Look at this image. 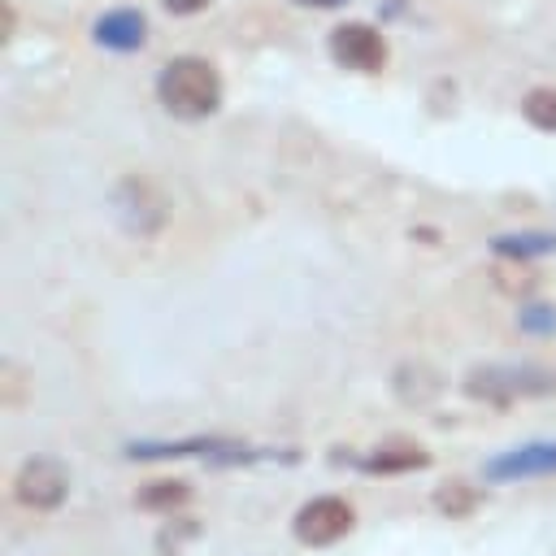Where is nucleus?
<instances>
[{
	"label": "nucleus",
	"instance_id": "f257e3e1",
	"mask_svg": "<svg viewBox=\"0 0 556 556\" xmlns=\"http://www.w3.org/2000/svg\"><path fill=\"white\" fill-rule=\"evenodd\" d=\"M156 96L174 117L200 122L222 104V74L200 56H178L156 74Z\"/></svg>",
	"mask_w": 556,
	"mask_h": 556
},
{
	"label": "nucleus",
	"instance_id": "39448f33",
	"mask_svg": "<svg viewBox=\"0 0 556 556\" xmlns=\"http://www.w3.org/2000/svg\"><path fill=\"white\" fill-rule=\"evenodd\" d=\"M330 56H334L339 65H348V70L374 74V70L387 65V39H382L369 22H343V26H334V35H330Z\"/></svg>",
	"mask_w": 556,
	"mask_h": 556
},
{
	"label": "nucleus",
	"instance_id": "20e7f679",
	"mask_svg": "<svg viewBox=\"0 0 556 556\" xmlns=\"http://www.w3.org/2000/svg\"><path fill=\"white\" fill-rule=\"evenodd\" d=\"M65 491H70V469H65L56 456H30V460L13 473V495H17V504L39 508V513L56 508V504L65 500Z\"/></svg>",
	"mask_w": 556,
	"mask_h": 556
},
{
	"label": "nucleus",
	"instance_id": "ddd939ff",
	"mask_svg": "<svg viewBox=\"0 0 556 556\" xmlns=\"http://www.w3.org/2000/svg\"><path fill=\"white\" fill-rule=\"evenodd\" d=\"M439 508L443 513H465V508H473V495H469V486H439Z\"/></svg>",
	"mask_w": 556,
	"mask_h": 556
},
{
	"label": "nucleus",
	"instance_id": "f03ea898",
	"mask_svg": "<svg viewBox=\"0 0 556 556\" xmlns=\"http://www.w3.org/2000/svg\"><path fill=\"white\" fill-rule=\"evenodd\" d=\"M465 391L486 404H513L521 395H552L556 391V369L543 365H478L465 378Z\"/></svg>",
	"mask_w": 556,
	"mask_h": 556
},
{
	"label": "nucleus",
	"instance_id": "f8f14e48",
	"mask_svg": "<svg viewBox=\"0 0 556 556\" xmlns=\"http://www.w3.org/2000/svg\"><path fill=\"white\" fill-rule=\"evenodd\" d=\"M521 326L534 330V334H552V330H556V308L530 304V308H521Z\"/></svg>",
	"mask_w": 556,
	"mask_h": 556
},
{
	"label": "nucleus",
	"instance_id": "423d86ee",
	"mask_svg": "<svg viewBox=\"0 0 556 556\" xmlns=\"http://www.w3.org/2000/svg\"><path fill=\"white\" fill-rule=\"evenodd\" d=\"M491 482H517V478H543L556 473V443H530L517 452H504L495 460H486L482 469Z\"/></svg>",
	"mask_w": 556,
	"mask_h": 556
},
{
	"label": "nucleus",
	"instance_id": "7ed1b4c3",
	"mask_svg": "<svg viewBox=\"0 0 556 556\" xmlns=\"http://www.w3.org/2000/svg\"><path fill=\"white\" fill-rule=\"evenodd\" d=\"M356 526V508L343 495H317L295 513V539L304 547H330Z\"/></svg>",
	"mask_w": 556,
	"mask_h": 556
},
{
	"label": "nucleus",
	"instance_id": "0eeeda50",
	"mask_svg": "<svg viewBox=\"0 0 556 556\" xmlns=\"http://www.w3.org/2000/svg\"><path fill=\"white\" fill-rule=\"evenodd\" d=\"M143 39H148V17L139 9H109L96 22V43L113 52H135Z\"/></svg>",
	"mask_w": 556,
	"mask_h": 556
},
{
	"label": "nucleus",
	"instance_id": "4468645a",
	"mask_svg": "<svg viewBox=\"0 0 556 556\" xmlns=\"http://www.w3.org/2000/svg\"><path fill=\"white\" fill-rule=\"evenodd\" d=\"M195 4H204V0H165V9H174V13H187V9H195Z\"/></svg>",
	"mask_w": 556,
	"mask_h": 556
},
{
	"label": "nucleus",
	"instance_id": "1a4fd4ad",
	"mask_svg": "<svg viewBox=\"0 0 556 556\" xmlns=\"http://www.w3.org/2000/svg\"><path fill=\"white\" fill-rule=\"evenodd\" d=\"M426 460L430 456L421 447H387V452H374V456H365L356 465L369 469V473H404V469H421Z\"/></svg>",
	"mask_w": 556,
	"mask_h": 556
},
{
	"label": "nucleus",
	"instance_id": "2eb2a0df",
	"mask_svg": "<svg viewBox=\"0 0 556 556\" xmlns=\"http://www.w3.org/2000/svg\"><path fill=\"white\" fill-rule=\"evenodd\" d=\"M295 4H313V9H339L343 0H295Z\"/></svg>",
	"mask_w": 556,
	"mask_h": 556
},
{
	"label": "nucleus",
	"instance_id": "6e6552de",
	"mask_svg": "<svg viewBox=\"0 0 556 556\" xmlns=\"http://www.w3.org/2000/svg\"><path fill=\"white\" fill-rule=\"evenodd\" d=\"M187 500H191V486H187V482H174V478L148 482V486L135 495V504L148 508V513H174V508H182Z\"/></svg>",
	"mask_w": 556,
	"mask_h": 556
},
{
	"label": "nucleus",
	"instance_id": "9d476101",
	"mask_svg": "<svg viewBox=\"0 0 556 556\" xmlns=\"http://www.w3.org/2000/svg\"><path fill=\"white\" fill-rule=\"evenodd\" d=\"M556 248V235H504L495 239V252L508 261H526V256H543Z\"/></svg>",
	"mask_w": 556,
	"mask_h": 556
},
{
	"label": "nucleus",
	"instance_id": "9b49d317",
	"mask_svg": "<svg viewBox=\"0 0 556 556\" xmlns=\"http://www.w3.org/2000/svg\"><path fill=\"white\" fill-rule=\"evenodd\" d=\"M521 113L530 117V126L556 130V87H534V91L521 100Z\"/></svg>",
	"mask_w": 556,
	"mask_h": 556
}]
</instances>
